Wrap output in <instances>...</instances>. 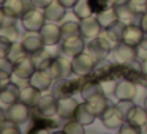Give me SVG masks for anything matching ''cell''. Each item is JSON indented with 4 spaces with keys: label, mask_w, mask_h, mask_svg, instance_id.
<instances>
[{
    "label": "cell",
    "mask_w": 147,
    "mask_h": 134,
    "mask_svg": "<svg viewBox=\"0 0 147 134\" xmlns=\"http://www.w3.org/2000/svg\"><path fill=\"white\" fill-rule=\"evenodd\" d=\"M78 106L79 103L73 98V96H63V98L57 99V115L63 120H70L74 118V114L78 111Z\"/></svg>",
    "instance_id": "7c38bea8"
},
{
    "label": "cell",
    "mask_w": 147,
    "mask_h": 134,
    "mask_svg": "<svg viewBox=\"0 0 147 134\" xmlns=\"http://www.w3.org/2000/svg\"><path fill=\"white\" fill-rule=\"evenodd\" d=\"M33 5H35L36 8H41V10H45L46 7H49V5L54 2V0H32Z\"/></svg>",
    "instance_id": "ee69618b"
},
{
    "label": "cell",
    "mask_w": 147,
    "mask_h": 134,
    "mask_svg": "<svg viewBox=\"0 0 147 134\" xmlns=\"http://www.w3.org/2000/svg\"><path fill=\"white\" fill-rule=\"evenodd\" d=\"M84 40L86 38H84L81 33L67 36V38H62V54L68 55L70 58H74L76 55L82 54L87 48Z\"/></svg>",
    "instance_id": "5b68a950"
},
{
    "label": "cell",
    "mask_w": 147,
    "mask_h": 134,
    "mask_svg": "<svg viewBox=\"0 0 147 134\" xmlns=\"http://www.w3.org/2000/svg\"><path fill=\"white\" fill-rule=\"evenodd\" d=\"M73 13L79 21H82V19H86V17H90V16L95 14L93 10H92V5H90V0H78V3L73 7Z\"/></svg>",
    "instance_id": "f546056e"
},
{
    "label": "cell",
    "mask_w": 147,
    "mask_h": 134,
    "mask_svg": "<svg viewBox=\"0 0 147 134\" xmlns=\"http://www.w3.org/2000/svg\"><path fill=\"white\" fill-rule=\"evenodd\" d=\"M41 93L38 88L32 85V84H27V85L21 87V92H19V101H22L24 104H27L30 109H35L38 106L40 99H41Z\"/></svg>",
    "instance_id": "2e32d148"
},
{
    "label": "cell",
    "mask_w": 147,
    "mask_h": 134,
    "mask_svg": "<svg viewBox=\"0 0 147 134\" xmlns=\"http://www.w3.org/2000/svg\"><path fill=\"white\" fill-rule=\"evenodd\" d=\"M7 118L16 121L18 125L26 123L30 118V107L27 104H24L22 101H16L10 107H7Z\"/></svg>",
    "instance_id": "4fadbf2b"
},
{
    "label": "cell",
    "mask_w": 147,
    "mask_h": 134,
    "mask_svg": "<svg viewBox=\"0 0 147 134\" xmlns=\"http://www.w3.org/2000/svg\"><path fill=\"white\" fill-rule=\"evenodd\" d=\"M119 133H120V134H139L141 133V128L139 126H134V125L128 123V121H125V123L122 125V128L119 129Z\"/></svg>",
    "instance_id": "f35d334b"
},
{
    "label": "cell",
    "mask_w": 147,
    "mask_h": 134,
    "mask_svg": "<svg viewBox=\"0 0 147 134\" xmlns=\"http://www.w3.org/2000/svg\"><path fill=\"white\" fill-rule=\"evenodd\" d=\"M33 60V63H35L36 70H48L49 66H51L52 60H54V57H52V54L49 51H46V49H41V51L35 52L33 55H30Z\"/></svg>",
    "instance_id": "484cf974"
},
{
    "label": "cell",
    "mask_w": 147,
    "mask_h": 134,
    "mask_svg": "<svg viewBox=\"0 0 147 134\" xmlns=\"http://www.w3.org/2000/svg\"><path fill=\"white\" fill-rule=\"evenodd\" d=\"M98 58L93 57L90 52L84 51L82 54L76 55L74 58H71V65H73V74L74 76H90L95 70L96 63H98Z\"/></svg>",
    "instance_id": "6da1fadb"
},
{
    "label": "cell",
    "mask_w": 147,
    "mask_h": 134,
    "mask_svg": "<svg viewBox=\"0 0 147 134\" xmlns=\"http://www.w3.org/2000/svg\"><path fill=\"white\" fill-rule=\"evenodd\" d=\"M112 57L117 65H123V66H130L131 63H134L138 58V52L134 46H130L127 43L120 41L115 44L114 51H112Z\"/></svg>",
    "instance_id": "277c9868"
},
{
    "label": "cell",
    "mask_w": 147,
    "mask_h": 134,
    "mask_svg": "<svg viewBox=\"0 0 147 134\" xmlns=\"http://www.w3.org/2000/svg\"><path fill=\"white\" fill-rule=\"evenodd\" d=\"M5 21H7V13H5L3 7H0V27L5 24Z\"/></svg>",
    "instance_id": "7dc6e473"
},
{
    "label": "cell",
    "mask_w": 147,
    "mask_h": 134,
    "mask_svg": "<svg viewBox=\"0 0 147 134\" xmlns=\"http://www.w3.org/2000/svg\"><path fill=\"white\" fill-rule=\"evenodd\" d=\"M138 95V85L133 79L125 77V79L117 82V88H115V98L117 101H133Z\"/></svg>",
    "instance_id": "ba28073f"
},
{
    "label": "cell",
    "mask_w": 147,
    "mask_h": 134,
    "mask_svg": "<svg viewBox=\"0 0 147 134\" xmlns=\"http://www.w3.org/2000/svg\"><path fill=\"white\" fill-rule=\"evenodd\" d=\"M141 73L144 76H147V58L146 60H141Z\"/></svg>",
    "instance_id": "c3c4849f"
},
{
    "label": "cell",
    "mask_w": 147,
    "mask_h": 134,
    "mask_svg": "<svg viewBox=\"0 0 147 134\" xmlns=\"http://www.w3.org/2000/svg\"><path fill=\"white\" fill-rule=\"evenodd\" d=\"M21 44L24 46L29 55H33L35 52L45 49V43H43L40 32H32V30H26L24 36L21 38Z\"/></svg>",
    "instance_id": "8fae6325"
},
{
    "label": "cell",
    "mask_w": 147,
    "mask_h": 134,
    "mask_svg": "<svg viewBox=\"0 0 147 134\" xmlns=\"http://www.w3.org/2000/svg\"><path fill=\"white\" fill-rule=\"evenodd\" d=\"M74 118H76L78 121H81L84 126H89V125H92L93 121H95L96 115L90 111V107L87 106V103H79L78 111H76V114H74Z\"/></svg>",
    "instance_id": "d4e9b609"
},
{
    "label": "cell",
    "mask_w": 147,
    "mask_h": 134,
    "mask_svg": "<svg viewBox=\"0 0 147 134\" xmlns=\"http://www.w3.org/2000/svg\"><path fill=\"white\" fill-rule=\"evenodd\" d=\"M144 38H146V33H144L142 29H141V25L130 24V25L125 27V32H123V38H122V41L127 43V44H130V46L138 48V44H139Z\"/></svg>",
    "instance_id": "ffe728a7"
},
{
    "label": "cell",
    "mask_w": 147,
    "mask_h": 134,
    "mask_svg": "<svg viewBox=\"0 0 147 134\" xmlns=\"http://www.w3.org/2000/svg\"><path fill=\"white\" fill-rule=\"evenodd\" d=\"M48 71L52 74L54 79H60V77H70L73 74V65H71V58L68 55H59L54 57L51 66L48 68Z\"/></svg>",
    "instance_id": "8992f818"
},
{
    "label": "cell",
    "mask_w": 147,
    "mask_h": 134,
    "mask_svg": "<svg viewBox=\"0 0 147 134\" xmlns=\"http://www.w3.org/2000/svg\"><path fill=\"white\" fill-rule=\"evenodd\" d=\"M2 7H3L7 16L14 17V19H21L22 14L26 13L27 10L33 8L35 5H33L32 0H7Z\"/></svg>",
    "instance_id": "9c48e42d"
},
{
    "label": "cell",
    "mask_w": 147,
    "mask_h": 134,
    "mask_svg": "<svg viewBox=\"0 0 147 134\" xmlns=\"http://www.w3.org/2000/svg\"><path fill=\"white\" fill-rule=\"evenodd\" d=\"M21 128L16 121L5 118L3 121H0V134H19Z\"/></svg>",
    "instance_id": "e575fe53"
},
{
    "label": "cell",
    "mask_w": 147,
    "mask_h": 134,
    "mask_svg": "<svg viewBox=\"0 0 147 134\" xmlns=\"http://www.w3.org/2000/svg\"><path fill=\"white\" fill-rule=\"evenodd\" d=\"M19 92H21V87L16 82L11 80L10 84H7L3 88L0 90V106L10 107L11 104L19 101Z\"/></svg>",
    "instance_id": "e0dca14e"
},
{
    "label": "cell",
    "mask_w": 147,
    "mask_h": 134,
    "mask_svg": "<svg viewBox=\"0 0 147 134\" xmlns=\"http://www.w3.org/2000/svg\"><path fill=\"white\" fill-rule=\"evenodd\" d=\"M52 82H54V77H52V74L48 70H36L29 80V84H32L40 92H48V90H51Z\"/></svg>",
    "instance_id": "9a60e30c"
},
{
    "label": "cell",
    "mask_w": 147,
    "mask_h": 134,
    "mask_svg": "<svg viewBox=\"0 0 147 134\" xmlns=\"http://www.w3.org/2000/svg\"><path fill=\"white\" fill-rule=\"evenodd\" d=\"M115 10H117V16H119V21L123 22L125 25H130V24H134V17L138 16L131 7L127 3H120V5H115Z\"/></svg>",
    "instance_id": "83f0119b"
},
{
    "label": "cell",
    "mask_w": 147,
    "mask_h": 134,
    "mask_svg": "<svg viewBox=\"0 0 147 134\" xmlns=\"http://www.w3.org/2000/svg\"><path fill=\"white\" fill-rule=\"evenodd\" d=\"M46 14H45V10H41V8H30V10H27L26 13L22 14V17H21V24L24 25V29L26 30H32V32H40L41 30V27L46 24Z\"/></svg>",
    "instance_id": "7a4b0ae2"
},
{
    "label": "cell",
    "mask_w": 147,
    "mask_h": 134,
    "mask_svg": "<svg viewBox=\"0 0 147 134\" xmlns=\"http://www.w3.org/2000/svg\"><path fill=\"white\" fill-rule=\"evenodd\" d=\"M13 66H14V65L11 63V62L8 60L7 57L0 58V70H2V71H8V73H13Z\"/></svg>",
    "instance_id": "b9f144b4"
},
{
    "label": "cell",
    "mask_w": 147,
    "mask_h": 134,
    "mask_svg": "<svg viewBox=\"0 0 147 134\" xmlns=\"http://www.w3.org/2000/svg\"><path fill=\"white\" fill-rule=\"evenodd\" d=\"M26 57H29V54H27V51L24 49V46L21 44L19 41L13 43V44L10 46V49H8V54H7V58L11 62L13 65H16L18 62L24 60Z\"/></svg>",
    "instance_id": "f1b7e54d"
},
{
    "label": "cell",
    "mask_w": 147,
    "mask_h": 134,
    "mask_svg": "<svg viewBox=\"0 0 147 134\" xmlns=\"http://www.w3.org/2000/svg\"><path fill=\"white\" fill-rule=\"evenodd\" d=\"M144 107L147 109V96H146V99H144Z\"/></svg>",
    "instance_id": "f907efd6"
},
{
    "label": "cell",
    "mask_w": 147,
    "mask_h": 134,
    "mask_svg": "<svg viewBox=\"0 0 147 134\" xmlns=\"http://www.w3.org/2000/svg\"><path fill=\"white\" fill-rule=\"evenodd\" d=\"M5 2H7V0H0V7H2V5L5 3Z\"/></svg>",
    "instance_id": "816d5d0a"
},
{
    "label": "cell",
    "mask_w": 147,
    "mask_h": 134,
    "mask_svg": "<svg viewBox=\"0 0 147 134\" xmlns=\"http://www.w3.org/2000/svg\"><path fill=\"white\" fill-rule=\"evenodd\" d=\"M127 121L134 126H139L142 128L147 121V109L142 107V106H131V109L127 112Z\"/></svg>",
    "instance_id": "7402d4cb"
},
{
    "label": "cell",
    "mask_w": 147,
    "mask_h": 134,
    "mask_svg": "<svg viewBox=\"0 0 147 134\" xmlns=\"http://www.w3.org/2000/svg\"><path fill=\"white\" fill-rule=\"evenodd\" d=\"M11 80H13V73H8V71L0 70V90L3 88L7 84H10Z\"/></svg>",
    "instance_id": "60d3db41"
},
{
    "label": "cell",
    "mask_w": 147,
    "mask_h": 134,
    "mask_svg": "<svg viewBox=\"0 0 147 134\" xmlns=\"http://www.w3.org/2000/svg\"><path fill=\"white\" fill-rule=\"evenodd\" d=\"M144 128H146V131H147V121H146V125H144Z\"/></svg>",
    "instance_id": "f5cc1de1"
},
{
    "label": "cell",
    "mask_w": 147,
    "mask_h": 134,
    "mask_svg": "<svg viewBox=\"0 0 147 134\" xmlns=\"http://www.w3.org/2000/svg\"><path fill=\"white\" fill-rule=\"evenodd\" d=\"M40 35L43 38L45 46H55L62 43V38H63L60 25H57V22H52V21H46V24L40 30Z\"/></svg>",
    "instance_id": "52a82bcc"
},
{
    "label": "cell",
    "mask_w": 147,
    "mask_h": 134,
    "mask_svg": "<svg viewBox=\"0 0 147 134\" xmlns=\"http://www.w3.org/2000/svg\"><path fill=\"white\" fill-rule=\"evenodd\" d=\"M81 35L86 40H95L98 38V35L103 32V27L100 24V21L96 19V16H90L81 21Z\"/></svg>",
    "instance_id": "5bb4252c"
},
{
    "label": "cell",
    "mask_w": 147,
    "mask_h": 134,
    "mask_svg": "<svg viewBox=\"0 0 147 134\" xmlns=\"http://www.w3.org/2000/svg\"><path fill=\"white\" fill-rule=\"evenodd\" d=\"M60 30L63 38L71 35H78V33H81V24L74 22V21H65V22L60 24Z\"/></svg>",
    "instance_id": "836d02e7"
},
{
    "label": "cell",
    "mask_w": 147,
    "mask_h": 134,
    "mask_svg": "<svg viewBox=\"0 0 147 134\" xmlns=\"http://www.w3.org/2000/svg\"><path fill=\"white\" fill-rule=\"evenodd\" d=\"M68 8L63 7V5L59 2V0H54L49 7L45 8V14H46V19L52 21V22H60L63 21L65 14H67Z\"/></svg>",
    "instance_id": "cb8c5ba5"
},
{
    "label": "cell",
    "mask_w": 147,
    "mask_h": 134,
    "mask_svg": "<svg viewBox=\"0 0 147 134\" xmlns=\"http://www.w3.org/2000/svg\"><path fill=\"white\" fill-rule=\"evenodd\" d=\"M10 43L8 41H5L3 38H0V58H3V57H7V54H8V49H10Z\"/></svg>",
    "instance_id": "7bdbcfd3"
},
{
    "label": "cell",
    "mask_w": 147,
    "mask_h": 134,
    "mask_svg": "<svg viewBox=\"0 0 147 134\" xmlns=\"http://www.w3.org/2000/svg\"><path fill=\"white\" fill-rule=\"evenodd\" d=\"M90 5H92L93 13L98 14L100 11L106 10V8L115 7V0H90Z\"/></svg>",
    "instance_id": "8d00e7d4"
},
{
    "label": "cell",
    "mask_w": 147,
    "mask_h": 134,
    "mask_svg": "<svg viewBox=\"0 0 147 134\" xmlns=\"http://www.w3.org/2000/svg\"><path fill=\"white\" fill-rule=\"evenodd\" d=\"M115 71V66H112L109 62H98L93 70V76L98 77V80H103V79H108L109 76H112Z\"/></svg>",
    "instance_id": "4dcf8cb0"
},
{
    "label": "cell",
    "mask_w": 147,
    "mask_h": 134,
    "mask_svg": "<svg viewBox=\"0 0 147 134\" xmlns=\"http://www.w3.org/2000/svg\"><path fill=\"white\" fill-rule=\"evenodd\" d=\"M128 5L131 7V10L139 16L147 11V0H128Z\"/></svg>",
    "instance_id": "74e56055"
},
{
    "label": "cell",
    "mask_w": 147,
    "mask_h": 134,
    "mask_svg": "<svg viewBox=\"0 0 147 134\" xmlns=\"http://www.w3.org/2000/svg\"><path fill=\"white\" fill-rule=\"evenodd\" d=\"M63 131L65 134H84L86 133V128L81 121H78L76 118H70L67 120V123L63 125Z\"/></svg>",
    "instance_id": "d6a6232c"
},
{
    "label": "cell",
    "mask_w": 147,
    "mask_h": 134,
    "mask_svg": "<svg viewBox=\"0 0 147 134\" xmlns=\"http://www.w3.org/2000/svg\"><path fill=\"white\" fill-rule=\"evenodd\" d=\"M136 52H138V58H139V60H146L147 58V36L138 44Z\"/></svg>",
    "instance_id": "ab89813d"
},
{
    "label": "cell",
    "mask_w": 147,
    "mask_h": 134,
    "mask_svg": "<svg viewBox=\"0 0 147 134\" xmlns=\"http://www.w3.org/2000/svg\"><path fill=\"white\" fill-rule=\"evenodd\" d=\"M76 90L74 80H70L68 77H60V79H54L51 87V93L55 98H63V96H70L71 93Z\"/></svg>",
    "instance_id": "ac0fdd59"
},
{
    "label": "cell",
    "mask_w": 147,
    "mask_h": 134,
    "mask_svg": "<svg viewBox=\"0 0 147 134\" xmlns=\"http://www.w3.org/2000/svg\"><path fill=\"white\" fill-rule=\"evenodd\" d=\"M96 19L100 21V24H101L103 29H108V27H111L112 24H115L119 21V16H117V10H115V7H111V8H106V10L100 11L98 14H96Z\"/></svg>",
    "instance_id": "4316f807"
},
{
    "label": "cell",
    "mask_w": 147,
    "mask_h": 134,
    "mask_svg": "<svg viewBox=\"0 0 147 134\" xmlns=\"http://www.w3.org/2000/svg\"><path fill=\"white\" fill-rule=\"evenodd\" d=\"M87 106L90 107V111L96 115V117H101V114L108 109V96L105 93H96V95L90 96L86 99Z\"/></svg>",
    "instance_id": "603a6c76"
},
{
    "label": "cell",
    "mask_w": 147,
    "mask_h": 134,
    "mask_svg": "<svg viewBox=\"0 0 147 134\" xmlns=\"http://www.w3.org/2000/svg\"><path fill=\"white\" fill-rule=\"evenodd\" d=\"M5 118H7V112H5L3 109H0V121H3Z\"/></svg>",
    "instance_id": "681fc988"
},
{
    "label": "cell",
    "mask_w": 147,
    "mask_h": 134,
    "mask_svg": "<svg viewBox=\"0 0 147 134\" xmlns=\"http://www.w3.org/2000/svg\"><path fill=\"white\" fill-rule=\"evenodd\" d=\"M117 82L119 80L112 79V77H108V79L100 80V85H101V92L105 93L106 96H114L115 95V88H117Z\"/></svg>",
    "instance_id": "d590c367"
},
{
    "label": "cell",
    "mask_w": 147,
    "mask_h": 134,
    "mask_svg": "<svg viewBox=\"0 0 147 134\" xmlns=\"http://www.w3.org/2000/svg\"><path fill=\"white\" fill-rule=\"evenodd\" d=\"M36 71V66L33 63L32 57H26L24 60L18 62L16 65L13 66V77H16V84L19 80H30L32 74Z\"/></svg>",
    "instance_id": "30bf717a"
},
{
    "label": "cell",
    "mask_w": 147,
    "mask_h": 134,
    "mask_svg": "<svg viewBox=\"0 0 147 134\" xmlns=\"http://www.w3.org/2000/svg\"><path fill=\"white\" fill-rule=\"evenodd\" d=\"M100 118H101L103 126H105L106 129H112V131H119L122 128V125L127 121L125 114L120 111V107H119L117 104L108 106V109L103 112Z\"/></svg>",
    "instance_id": "3957f363"
},
{
    "label": "cell",
    "mask_w": 147,
    "mask_h": 134,
    "mask_svg": "<svg viewBox=\"0 0 147 134\" xmlns=\"http://www.w3.org/2000/svg\"><path fill=\"white\" fill-rule=\"evenodd\" d=\"M139 25H141V29L144 30V33L147 35V11L144 14H141V21H139Z\"/></svg>",
    "instance_id": "f6af8a7d"
},
{
    "label": "cell",
    "mask_w": 147,
    "mask_h": 134,
    "mask_svg": "<svg viewBox=\"0 0 147 134\" xmlns=\"http://www.w3.org/2000/svg\"><path fill=\"white\" fill-rule=\"evenodd\" d=\"M63 7H67L68 10H73V7L78 3V0H59Z\"/></svg>",
    "instance_id": "bcb514c9"
},
{
    "label": "cell",
    "mask_w": 147,
    "mask_h": 134,
    "mask_svg": "<svg viewBox=\"0 0 147 134\" xmlns=\"http://www.w3.org/2000/svg\"><path fill=\"white\" fill-rule=\"evenodd\" d=\"M0 38H3L10 44H13L19 40V29L16 27V19L14 17L7 16L5 24L0 27Z\"/></svg>",
    "instance_id": "d6986e66"
},
{
    "label": "cell",
    "mask_w": 147,
    "mask_h": 134,
    "mask_svg": "<svg viewBox=\"0 0 147 134\" xmlns=\"http://www.w3.org/2000/svg\"><path fill=\"white\" fill-rule=\"evenodd\" d=\"M125 24L123 22H120V21H117L115 24H112L111 27H108V29H105V32H106V35L109 36V38L112 40V41L117 44V43H120L122 41V38H123V32H125Z\"/></svg>",
    "instance_id": "1f68e13d"
},
{
    "label": "cell",
    "mask_w": 147,
    "mask_h": 134,
    "mask_svg": "<svg viewBox=\"0 0 147 134\" xmlns=\"http://www.w3.org/2000/svg\"><path fill=\"white\" fill-rule=\"evenodd\" d=\"M35 109H38L40 115L41 117H51V115L57 114V98L54 95H46V96H41L38 106Z\"/></svg>",
    "instance_id": "44dd1931"
}]
</instances>
